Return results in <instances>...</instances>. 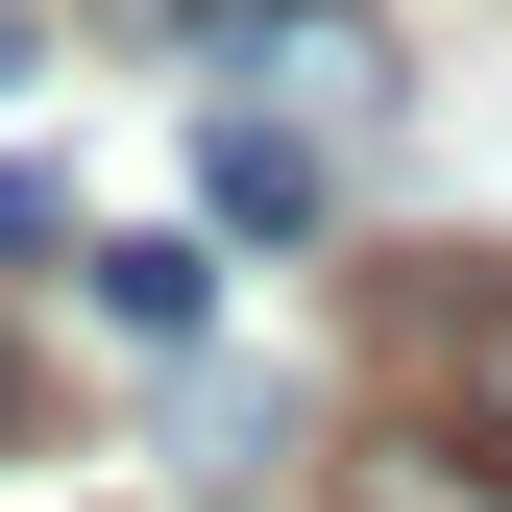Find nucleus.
<instances>
[{"mask_svg":"<svg viewBox=\"0 0 512 512\" xmlns=\"http://www.w3.org/2000/svg\"><path fill=\"white\" fill-rule=\"evenodd\" d=\"M196 220H220V244H317L342 196H317V147H293L269 98H220V122H196Z\"/></svg>","mask_w":512,"mask_h":512,"instance_id":"nucleus-1","label":"nucleus"},{"mask_svg":"<svg viewBox=\"0 0 512 512\" xmlns=\"http://www.w3.org/2000/svg\"><path fill=\"white\" fill-rule=\"evenodd\" d=\"M74 269H98V317H122V342H196V317H220V244H74Z\"/></svg>","mask_w":512,"mask_h":512,"instance_id":"nucleus-2","label":"nucleus"},{"mask_svg":"<svg viewBox=\"0 0 512 512\" xmlns=\"http://www.w3.org/2000/svg\"><path fill=\"white\" fill-rule=\"evenodd\" d=\"M439 439H464V464H512V293L439 317Z\"/></svg>","mask_w":512,"mask_h":512,"instance_id":"nucleus-3","label":"nucleus"},{"mask_svg":"<svg viewBox=\"0 0 512 512\" xmlns=\"http://www.w3.org/2000/svg\"><path fill=\"white\" fill-rule=\"evenodd\" d=\"M49 244H74V196H49V171H0V269H49Z\"/></svg>","mask_w":512,"mask_h":512,"instance_id":"nucleus-4","label":"nucleus"},{"mask_svg":"<svg viewBox=\"0 0 512 512\" xmlns=\"http://www.w3.org/2000/svg\"><path fill=\"white\" fill-rule=\"evenodd\" d=\"M25 74H49V25H25V0H0V98H25Z\"/></svg>","mask_w":512,"mask_h":512,"instance_id":"nucleus-5","label":"nucleus"},{"mask_svg":"<svg viewBox=\"0 0 512 512\" xmlns=\"http://www.w3.org/2000/svg\"><path fill=\"white\" fill-rule=\"evenodd\" d=\"M0 439H25V342H0Z\"/></svg>","mask_w":512,"mask_h":512,"instance_id":"nucleus-6","label":"nucleus"}]
</instances>
